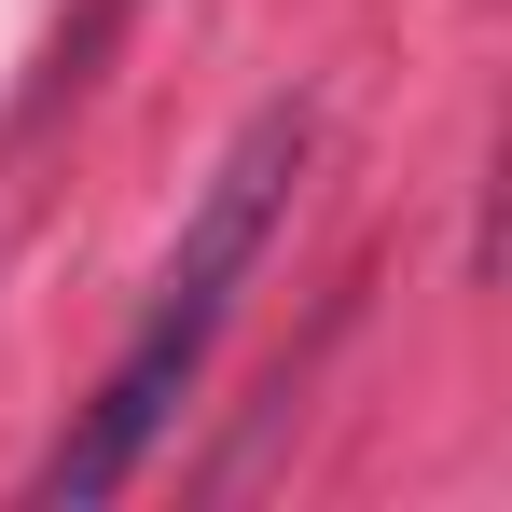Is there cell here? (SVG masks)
Masks as SVG:
<instances>
[{
  "instance_id": "6da1fadb",
  "label": "cell",
  "mask_w": 512,
  "mask_h": 512,
  "mask_svg": "<svg viewBox=\"0 0 512 512\" xmlns=\"http://www.w3.org/2000/svg\"><path fill=\"white\" fill-rule=\"evenodd\" d=\"M305 153H319V125L277 97V111H250V139L208 167V208H194V236H180V263H167V319H208L222 333V305H236V277L263 263V236H277V208H291V180H305Z\"/></svg>"
},
{
  "instance_id": "7a4b0ae2",
  "label": "cell",
  "mask_w": 512,
  "mask_h": 512,
  "mask_svg": "<svg viewBox=\"0 0 512 512\" xmlns=\"http://www.w3.org/2000/svg\"><path fill=\"white\" fill-rule=\"evenodd\" d=\"M194 360H208V319H167V305H153V319H139V346L111 360V388L84 402V429H70V443L42 457V485H28V499H42V512H84V499H111V485H125L139 457H153V429H167V402L194 388Z\"/></svg>"
}]
</instances>
